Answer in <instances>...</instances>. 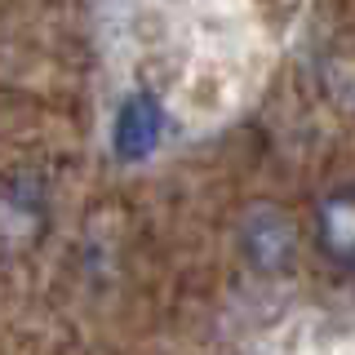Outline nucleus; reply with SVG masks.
<instances>
[{
    "label": "nucleus",
    "instance_id": "f257e3e1",
    "mask_svg": "<svg viewBox=\"0 0 355 355\" xmlns=\"http://www.w3.org/2000/svg\"><path fill=\"white\" fill-rule=\"evenodd\" d=\"M240 249L249 258L253 271L262 275H280L293 266L297 253V227L284 209L275 205H253L249 214L240 218Z\"/></svg>",
    "mask_w": 355,
    "mask_h": 355
},
{
    "label": "nucleus",
    "instance_id": "f03ea898",
    "mask_svg": "<svg viewBox=\"0 0 355 355\" xmlns=\"http://www.w3.org/2000/svg\"><path fill=\"white\" fill-rule=\"evenodd\" d=\"M160 138H164L160 98L147 94V89L125 94V103L116 107V116H111V151H116V160H125V164L151 160L155 147H160Z\"/></svg>",
    "mask_w": 355,
    "mask_h": 355
},
{
    "label": "nucleus",
    "instance_id": "7ed1b4c3",
    "mask_svg": "<svg viewBox=\"0 0 355 355\" xmlns=\"http://www.w3.org/2000/svg\"><path fill=\"white\" fill-rule=\"evenodd\" d=\"M44 227V196L36 182L18 178V182L0 187V236L5 240H36V231Z\"/></svg>",
    "mask_w": 355,
    "mask_h": 355
},
{
    "label": "nucleus",
    "instance_id": "20e7f679",
    "mask_svg": "<svg viewBox=\"0 0 355 355\" xmlns=\"http://www.w3.org/2000/svg\"><path fill=\"white\" fill-rule=\"evenodd\" d=\"M320 236L333 258H355V196H329L320 209Z\"/></svg>",
    "mask_w": 355,
    "mask_h": 355
},
{
    "label": "nucleus",
    "instance_id": "39448f33",
    "mask_svg": "<svg viewBox=\"0 0 355 355\" xmlns=\"http://www.w3.org/2000/svg\"><path fill=\"white\" fill-rule=\"evenodd\" d=\"M253 14L262 22H271V27H284V22L297 18V9H302V0H249Z\"/></svg>",
    "mask_w": 355,
    "mask_h": 355
}]
</instances>
